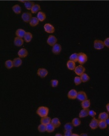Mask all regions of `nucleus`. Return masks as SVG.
<instances>
[{"label":"nucleus","mask_w":109,"mask_h":136,"mask_svg":"<svg viewBox=\"0 0 109 136\" xmlns=\"http://www.w3.org/2000/svg\"><path fill=\"white\" fill-rule=\"evenodd\" d=\"M49 111V109L48 107L41 106L38 108L36 113L41 117H43L46 116H48Z\"/></svg>","instance_id":"f257e3e1"},{"label":"nucleus","mask_w":109,"mask_h":136,"mask_svg":"<svg viewBox=\"0 0 109 136\" xmlns=\"http://www.w3.org/2000/svg\"><path fill=\"white\" fill-rule=\"evenodd\" d=\"M87 60H88V58L85 53H78V62L80 65H83L85 63L87 62Z\"/></svg>","instance_id":"f03ea898"},{"label":"nucleus","mask_w":109,"mask_h":136,"mask_svg":"<svg viewBox=\"0 0 109 136\" xmlns=\"http://www.w3.org/2000/svg\"><path fill=\"white\" fill-rule=\"evenodd\" d=\"M104 41L100 40H95L94 42V48L96 50H101L105 47Z\"/></svg>","instance_id":"7ed1b4c3"},{"label":"nucleus","mask_w":109,"mask_h":136,"mask_svg":"<svg viewBox=\"0 0 109 136\" xmlns=\"http://www.w3.org/2000/svg\"><path fill=\"white\" fill-rule=\"evenodd\" d=\"M85 70H86L85 68L82 66V65H78V66L75 67V69L74 70V71L76 75H78V76H80L83 73H84Z\"/></svg>","instance_id":"20e7f679"},{"label":"nucleus","mask_w":109,"mask_h":136,"mask_svg":"<svg viewBox=\"0 0 109 136\" xmlns=\"http://www.w3.org/2000/svg\"><path fill=\"white\" fill-rule=\"evenodd\" d=\"M48 71L45 68H40L38 69L37 75L41 78H44L48 75Z\"/></svg>","instance_id":"39448f33"},{"label":"nucleus","mask_w":109,"mask_h":136,"mask_svg":"<svg viewBox=\"0 0 109 136\" xmlns=\"http://www.w3.org/2000/svg\"><path fill=\"white\" fill-rule=\"evenodd\" d=\"M62 51V46L59 44H56L53 46L52 48V53L55 54H59Z\"/></svg>","instance_id":"423d86ee"},{"label":"nucleus","mask_w":109,"mask_h":136,"mask_svg":"<svg viewBox=\"0 0 109 136\" xmlns=\"http://www.w3.org/2000/svg\"><path fill=\"white\" fill-rule=\"evenodd\" d=\"M57 42V38L54 35H50L47 39V43L50 46H53Z\"/></svg>","instance_id":"0eeeda50"},{"label":"nucleus","mask_w":109,"mask_h":136,"mask_svg":"<svg viewBox=\"0 0 109 136\" xmlns=\"http://www.w3.org/2000/svg\"><path fill=\"white\" fill-rule=\"evenodd\" d=\"M98 122H99V120L97 119L95 117H93V119L89 123V127L92 130L97 129L98 127Z\"/></svg>","instance_id":"6e6552de"},{"label":"nucleus","mask_w":109,"mask_h":136,"mask_svg":"<svg viewBox=\"0 0 109 136\" xmlns=\"http://www.w3.org/2000/svg\"><path fill=\"white\" fill-rule=\"evenodd\" d=\"M32 17V15L30 13H24L22 14L21 15L22 19H23V21L26 22V23H28V22L29 23Z\"/></svg>","instance_id":"1a4fd4ad"},{"label":"nucleus","mask_w":109,"mask_h":136,"mask_svg":"<svg viewBox=\"0 0 109 136\" xmlns=\"http://www.w3.org/2000/svg\"><path fill=\"white\" fill-rule=\"evenodd\" d=\"M78 92L74 89L70 90L68 94V97L70 99H75L77 98Z\"/></svg>","instance_id":"9d476101"},{"label":"nucleus","mask_w":109,"mask_h":136,"mask_svg":"<svg viewBox=\"0 0 109 136\" xmlns=\"http://www.w3.org/2000/svg\"><path fill=\"white\" fill-rule=\"evenodd\" d=\"M45 31L48 33H53L54 32V27L50 23H46L44 26Z\"/></svg>","instance_id":"9b49d317"},{"label":"nucleus","mask_w":109,"mask_h":136,"mask_svg":"<svg viewBox=\"0 0 109 136\" xmlns=\"http://www.w3.org/2000/svg\"><path fill=\"white\" fill-rule=\"evenodd\" d=\"M17 54L20 58L23 59L26 57L28 54V53L27 50H26L25 48H22L18 52Z\"/></svg>","instance_id":"f8f14e48"},{"label":"nucleus","mask_w":109,"mask_h":136,"mask_svg":"<svg viewBox=\"0 0 109 136\" xmlns=\"http://www.w3.org/2000/svg\"><path fill=\"white\" fill-rule=\"evenodd\" d=\"M79 100L82 101L87 99V96L86 94L84 91H79L78 92L77 98Z\"/></svg>","instance_id":"ddd939ff"},{"label":"nucleus","mask_w":109,"mask_h":136,"mask_svg":"<svg viewBox=\"0 0 109 136\" xmlns=\"http://www.w3.org/2000/svg\"><path fill=\"white\" fill-rule=\"evenodd\" d=\"M89 109L88 108H83L79 113V118H84L89 115Z\"/></svg>","instance_id":"4468645a"},{"label":"nucleus","mask_w":109,"mask_h":136,"mask_svg":"<svg viewBox=\"0 0 109 136\" xmlns=\"http://www.w3.org/2000/svg\"><path fill=\"white\" fill-rule=\"evenodd\" d=\"M24 41L23 39V38L18 37H16L15 38L14 40V44L15 46L16 47H20L23 44Z\"/></svg>","instance_id":"2eb2a0df"},{"label":"nucleus","mask_w":109,"mask_h":136,"mask_svg":"<svg viewBox=\"0 0 109 136\" xmlns=\"http://www.w3.org/2000/svg\"><path fill=\"white\" fill-rule=\"evenodd\" d=\"M26 34V31L22 29H18L17 30H16V35L17 37H20V38H24L25 35Z\"/></svg>","instance_id":"dca6fc26"},{"label":"nucleus","mask_w":109,"mask_h":136,"mask_svg":"<svg viewBox=\"0 0 109 136\" xmlns=\"http://www.w3.org/2000/svg\"><path fill=\"white\" fill-rule=\"evenodd\" d=\"M39 21H40L39 20L37 17H32L29 22V24L32 27H35L39 24Z\"/></svg>","instance_id":"f3484780"},{"label":"nucleus","mask_w":109,"mask_h":136,"mask_svg":"<svg viewBox=\"0 0 109 136\" xmlns=\"http://www.w3.org/2000/svg\"><path fill=\"white\" fill-rule=\"evenodd\" d=\"M51 122L56 128H59L61 125V123L59 119L57 117L54 118L53 119H52Z\"/></svg>","instance_id":"a211bd4d"},{"label":"nucleus","mask_w":109,"mask_h":136,"mask_svg":"<svg viewBox=\"0 0 109 136\" xmlns=\"http://www.w3.org/2000/svg\"><path fill=\"white\" fill-rule=\"evenodd\" d=\"M13 61L14 67H19L21 65L22 63H23V61H22V60H21L20 58H16L14 59Z\"/></svg>","instance_id":"6ab92c4d"},{"label":"nucleus","mask_w":109,"mask_h":136,"mask_svg":"<svg viewBox=\"0 0 109 136\" xmlns=\"http://www.w3.org/2000/svg\"><path fill=\"white\" fill-rule=\"evenodd\" d=\"M51 120H52V119L50 117L46 116L45 117H41L40 122H41V124H44V125H47L48 124L51 123Z\"/></svg>","instance_id":"aec40b11"},{"label":"nucleus","mask_w":109,"mask_h":136,"mask_svg":"<svg viewBox=\"0 0 109 136\" xmlns=\"http://www.w3.org/2000/svg\"><path fill=\"white\" fill-rule=\"evenodd\" d=\"M68 68L70 70H74L75 68V62L71 60H69L67 63Z\"/></svg>","instance_id":"412c9836"},{"label":"nucleus","mask_w":109,"mask_h":136,"mask_svg":"<svg viewBox=\"0 0 109 136\" xmlns=\"http://www.w3.org/2000/svg\"><path fill=\"white\" fill-rule=\"evenodd\" d=\"M91 105L90 100L89 99H87L84 101H82L81 104V107L82 108H88Z\"/></svg>","instance_id":"4be33fe9"},{"label":"nucleus","mask_w":109,"mask_h":136,"mask_svg":"<svg viewBox=\"0 0 109 136\" xmlns=\"http://www.w3.org/2000/svg\"><path fill=\"white\" fill-rule=\"evenodd\" d=\"M109 114L106 112H103L100 113L98 116V120H106L109 118Z\"/></svg>","instance_id":"5701e85b"},{"label":"nucleus","mask_w":109,"mask_h":136,"mask_svg":"<svg viewBox=\"0 0 109 136\" xmlns=\"http://www.w3.org/2000/svg\"><path fill=\"white\" fill-rule=\"evenodd\" d=\"M32 37H33L32 34L30 32H26L25 35L24 37V40L25 42L29 43L31 41V40L32 39Z\"/></svg>","instance_id":"b1692460"},{"label":"nucleus","mask_w":109,"mask_h":136,"mask_svg":"<svg viewBox=\"0 0 109 136\" xmlns=\"http://www.w3.org/2000/svg\"><path fill=\"white\" fill-rule=\"evenodd\" d=\"M37 17L38 18V19H39V20L40 21L42 22V21H43L44 20L46 19V16L45 14L44 13V12H39L38 13Z\"/></svg>","instance_id":"393cba45"},{"label":"nucleus","mask_w":109,"mask_h":136,"mask_svg":"<svg viewBox=\"0 0 109 136\" xmlns=\"http://www.w3.org/2000/svg\"><path fill=\"white\" fill-rule=\"evenodd\" d=\"M98 127L101 129H104L107 127V124L105 120H99L98 122Z\"/></svg>","instance_id":"a878e982"},{"label":"nucleus","mask_w":109,"mask_h":136,"mask_svg":"<svg viewBox=\"0 0 109 136\" xmlns=\"http://www.w3.org/2000/svg\"><path fill=\"white\" fill-rule=\"evenodd\" d=\"M46 131L48 133H52L54 131V129H55V127L52 124V123H50L46 125Z\"/></svg>","instance_id":"bb28decb"},{"label":"nucleus","mask_w":109,"mask_h":136,"mask_svg":"<svg viewBox=\"0 0 109 136\" xmlns=\"http://www.w3.org/2000/svg\"><path fill=\"white\" fill-rule=\"evenodd\" d=\"M80 77L81 79L82 82H83V83H85V82H88L90 80L89 76L88 75H87L86 73H83L81 75H80Z\"/></svg>","instance_id":"cd10ccee"},{"label":"nucleus","mask_w":109,"mask_h":136,"mask_svg":"<svg viewBox=\"0 0 109 136\" xmlns=\"http://www.w3.org/2000/svg\"><path fill=\"white\" fill-rule=\"evenodd\" d=\"M13 12L16 14H20L21 12V8L18 5H16L12 7Z\"/></svg>","instance_id":"c85d7f7f"},{"label":"nucleus","mask_w":109,"mask_h":136,"mask_svg":"<svg viewBox=\"0 0 109 136\" xmlns=\"http://www.w3.org/2000/svg\"><path fill=\"white\" fill-rule=\"evenodd\" d=\"M40 9H41L40 6L38 4H35L33 6V7L32 8H31V13H32V14H36V13H38V12H39Z\"/></svg>","instance_id":"c756f323"},{"label":"nucleus","mask_w":109,"mask_h":136,"mask_svg":"<svg viewBox=\"0 0 109 136\" xmlns=\"http://www.w3.org/2000/svg\"><path fill=\"white\" fill-rule=\"evenodd\" d=\"M24 4L25 7L28 10H31L32 7L35 5L34 3L32 1H25Z\"/></svg>","instance_id":"7c9ffc66"},{"label":"nucleus","mask_w":109,"mask_h":136,"mask_svg":"<svg viewBox=\"0 0 109 136\" xmlns=\"http://www.w3.org/2000/svg\"><path fill=\"white\" fill-rule=\"evenodd\" d=\"M5 67L8 69H10L14 67V64H13V61L12 60H8L6 61L5 63Z\"/></svg>","instance_id":"2f4dec72"},{"label":"nucleus","mask_w":109,"mask_h":136,"mask_svg":"<svg viewBox=\"0 0 109 136\" xmlns=\"http://www.w3.org/2000/svg\"><path fill=\"white\" fill-rule=\"evenodd\" d=\"M80 120L78 118H74L72 119L71 123L74 127H78L81 124Z\"/></svg>","instance_id":"473e14b6"},{"label":"nucleus","mask_w":109,"mask_h":136,"mask_svg":"<svg viewBox=\"0 0 109 136\" xmlns=\"http://www.w3.org/2000/svg\"><path fill=\"white\" fill-rule=\"evenodd\" d=\"M78 53H73L70 56V60L73 61L75 62H78Z\"/></svg>","instance_id":"72a5a7b5"},{"label":"nucleus","mask_w":109,"mask_h":136,"mask_svg":"<svg viewBox=\"0 0 109 136\" xmlns=\"http://www.w3.org/2000/svg\"><path fill=\"white\" fill-rule=\"evenodd\" d=\"M38 130L39 132L43 133L46 131V126L44 124H40L38 127Z\"/></svg>","instance_id":"f704fd0d"},{"label":"nucleus","mask_w":109,"mask_h":136,"mask_svg":"<svg viewBox=\"0 0 109 136\" xmlns=\"http://www.w3.org/2000/svg\"><path fill=\"white\" fill-rule=\"evenodd\" d=\"M73 125L70 122H68L67 123L64 125V128L65 130H71L72 131V129H73Z\"/></svg>","instance_id":"c9c22d12"},{"label":"nucleus","mask_w":109,"mask_h":136,"mask_svg":"<svg viewBox=\"0 0 109 136\" xmlns=\"http://www.w3.org/2000/svg\"><path fill=\"white\" fill-rule=\"evenodd\" d=\"M74 82L75 85L76 86L80 85L82 82V81H81V79L80 77H78V76L75 77V78L74 79Z\"/></svg>","instance_id":"e433bc0d"},{"label":"nucleus","mask_w":109,"mask_h":136,"mask_svg":"<svg viewBox=\"0 0 109 136\" xmlns=\"http://www.w3.org/2000/svg\"><path fill=\"white\" fill-rule=\"evenodd\" d=\"M59 84V81L57 80H55V79H53L51 81V84L52 87L55 88L58 86Z\"/></svg>","instance_id":"4c0bfd02"},{"label":"nucleus","mask_w":109,"mask_h":136,"mask_svg":"<svg viewBox=\"0 0 109 136\" xmlns=\"http://www.w3.org/2000/svg\"><path fill=\"white\" fill-rule=\"evenodd\" d=\"M72 134V131L71 130H65L64 132V136H71Z\"/></svg>","instance_id":"58836bf2"},{"label":"nucleus","mask_w":109,"mask_h":136,"mask_svg":"<svg viewBox=\"0 0 109 136\" xmlns=\"http://www.w3.org/2000/svg\"><path fill=\"white\" fill-rule=\"evenodd\" d=\"M96 115V113L93 110H89V115L91 117H94L95 116V115Z\"/></svg>","instance_id":"ea45409f"},{"label":"nucleus","mask_w":109,"mask_h":136,"mask_svg":"<svg viewBox=\"0 0 109 136\" xmlns=\"http://www.w3.org/2000/svg\"><path fill=\"white\" fill-rule=\"evenodd\" d=\"M104 43L105 44V46L109 48V37L106 38L104 41Z\"/></svg>","instance_id":"a19ab883"},{"label":"nucleus","mask_w":109,"mask_h":136,"mask_svg":"<svg viewBox=\"0 0 109 136\" xmlns=\"http://www.w3.org/2000/svg\"><path fill=\"white\" fill-rule=\"evenodd\" d=\"M106 109H107L108 112H109V103H108V104H107L106 105Z\"/></svg>","instance_id":"79ce46f5"},{"label":"nucleus","mask_w":109,"mask_h":136,"mask_svg":"<svg viewBox=\"0 0 109 136\" xmlns=\"http://www.w3.org/2000/svg\"><path fill=\"white\" fill-rule=\"evenodd\" d=\"M105 121H106V122L107 125H109V118H107Z\"/></svg>","instance_id":"37998d69"},{"label":"nucleus","mask_w":109,"mask_h":136,"mask_svg":"<svg viewBox=\"0 0 109 136\" xmlns=\"http://www.w3.org/2000/svg\"><path fill=\"white\" fill-rule=\"evenodd\" d=\"M80 135H78V134H74V133H72V135H71V136H79Z\"/></svg>","instance_id":"c03bdc74"},{"label":"nucleus","mask_w":109,"mask_h":136,"mask_svg":"<svg viewBox=\"0 0 109 136\" xmlns=\"http://www.w3.org/2000/svg\"><path fill=\"white\" fill-rule=\"evenodd\" d=\"M80 136H88V135L87 134H84V133H82V134H80Z\"/></svg>","instance_id":"a18cd8bd"},{"label":"nucleus","mask_w":109,"mask_h":136,"mask_svg":"<svg viewBox=\"0 0 109 136\" xmlns=\"http://www.w3.org/2000/svg\"><path fill=\"white\" fill-rule=\"evenodd\" d=\"M55 136H62V134H56L55 135Z\"/></svg>","instance_id":"49530a36"},{"label":"nucleus","mask_w":109,"mask_h":136,"mask_svg":"<svg viewBox=\"0 0 109 136\" xmlns=\"http://www.w3.org/2000/svg\"></svg>","instance_id":"de8ad7c7"}]
</instances>
